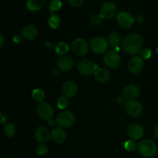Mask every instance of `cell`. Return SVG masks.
Masks as SVG:
<instances>
[{"mask_svg":"<svg viewBox=\"0 0 158 158\" xmlns=\"http://www.w3.org/2000/svg\"><path fill=\"white\" fill-rule=\"evenodd\" d=\"M143 45V39L139 34L134 33L128 35L122 41V48L126 53L129 55H137L140 52Z\"/></svg>","mask_w":158,"mask_h":158,"instance_id":"6da1fadb","label":"cell"},{"mask_svg":"<svg viewBox=\"0 0 158 158\" xmlns=\"http://www.w3.org/2000/svg\"><path fill=\"white\" fill-rule=\"evenodd\" d=\"M138 151L144 157L151 158L154 157L157 152V146L151 139H145L138 144Z\"/></svg>","mask_w":158,"mask_h":158,"instance_id":"7a4b0ae2","label":"cell"},{"mask_svg":"<svg viewBox=\"0 0 158 158\" xmlns=\"http://www.w3.org/2000/svg\"><path fill=\"white\" fill-rule=\"evenodd\" d=\"M103 62L110 69H117L121 64V57L117 50L110 49L105 53L103 56Z\"/></svg>","mask_w":158,"mask_h":158,"instance_id":"3957f363","label":"cell"},{"mask_svg":"<svg viewBox=\"0 0 158 158\" xmlns=\"http://www.w3.org/2000/svg\"><path fill=\"white\" fill-rule=\"evenodd\" d=\"M76 117L73 113L68 110L62 111L58 114L56 117V124L60 127L68 128L74 124Z\"/></svg>","mask_w":158,"mask_h":158,"instance_id":"277c9868","label":"cell"},{"mask_svg":"<svg viewBox=\"0 0 158 158\" xmlns=\"http://www.w3.org/2000/svg\"><path fill=\"white\" fill-rule=\"evenodd\" d=\"M97 63L89 60H83L79 62L77 65V69L81 75L90 76L95 73L97 69H98Z\"/></svg>","mask_w":158,"mask_h":158,"instance_id":"5b68a950","label":"cell"},{"mask_svg":"<svg viewBox=\"0 0 158 158\" xmlns=\"http://www.w3.org/2000/svg\"><path fill=\"white\" fill-rule=\"evenodd\" d=\"M107 46V41L102 36H94L89 41V47L95 53H103Z\"/></svg>","mask_w":158,"mask_h":158,"instance_id":"8992f818","label":"cell"},{"mask_svg":"<svg viewBox=\"0 0 158 158\" xmlns=\"http://www.w3.org/2000/svg\"><path fill=\"white\" fill-rule=\"evenodd\" d=\"M125 111L131 117H137L143 113V106L137 100H128L124 105Z\"/></svg>","mask_w":158,"mask_h":158,"instance_id":"52a82bcc","label":"cell"},{"mask_svg":"<svg viewBox=\"0 0 158 158\" xmlns=\"http://www.w3.org/2000/svg\"><path fill=\"white\" fill-rule=\"evenodd\" d=\"M72 50L78 56H84L89 52V46L86 40L79 38L73 42Z\"/></svg>","mask_w":158,"mask_h":158,"instance_id":"ba28073f","label":"cell"},{"mask_svg":"<svg viewBox=\"0 0 158 158\" xmlns=\"http://www.w3.org/2000/svg\"><path fill=\"white\" fill-rule=\"evenodd\" d=\"M117 7L113 2H106L103 3L100 9V15L102 19H111L116 15Z\"/></svg>","mask_w":158,"mask_h":158,"instance_id":"9c48e42d","label":"cell"},{"mask_svg":"<svg viewBox=\"0 0 158 158\" xmlns=\"http://www.w3.org/2000/svg\"><path fill=\"white\" fill-rule=\"evenodd\" d=\"M117 21L118 24L124 29L131 27L135 23V18L127 12H120L117 15Z\"/></svg>","mask_w":158,"mask_h":158,"instance_id":"30bf717a","label":"cell"},{"mask_svg":"<svg viewBox=\"0 0 158 158\" xmlns=\"http://www.w3.org/2000/svg\"><path fill=\"white\" fill-rule=\"evenodd\" d=\"M37 114L42 120H49L53 116V109L49 103L43 102L37 107Z\"/></svg>","mask_w":158,"mask_h":158,"instance_id":"8fae6325","label":"cell"},{"mask_svg":"<svg viewBox=\"0 0 158 158\" xmlns=\"http://www.w3.org/2000/svg\"><path fill=\"white\" fill-rule=\"evenodd\" d=\"M127 134L133 140H139L141 138L144 134V129L140 123H133L127 127Z\"/></svg>","mask_w":158,"mask_h":158,"instance_id":"7c38bea8","label":"cell"},{"mask_svg":"<svg viewBox=\"0 0 158 158\" xmlns=\"http://www.w3.org/2000/svg\"><path fill=\"white\" fill-rule=\"evenodd\" d=\"M62 92L64 97L66 98H72L77 95L78 92V86L74 81L69 80L64 83L62 89Z\"/></svg>","mask_w":158,"mask_h":158,"instance_id":"4fadbf2b","label":"cell"},{"mask_svg":"<svg viewBox=\"0 0 158 158\" xmlns=\"http://www.w3.org/2000/svg\"><path fill=\"white\" fill-rule=\"evenodd\" d=\"M143 60L140 56H134L128 63V70L132 74H138L143 69Z\"/></svg>","mask_w":158,"mask_h":158,"instance_id":"5bb4252c","label":"cell"},{"mask_svg":"<svg viewBox=\"0 0 158 158\" xmlns=\"http://www.w3.org/2000/svg\"><path fill=\"white\" fill-rule=\"evenodd\" d=\"M35 137L37 142L40 143H47L51 138V134L45 127H39L35 131Z\"/></svg>","mask_w":158,"mask_h":158,"instance_id":"9a60e30c","label":"cell"},{"mask_svg":"<svg viewBox=\"0 0 158 158\" xmlns=\"http://www.w3.org/2000/svg\"><path fill=\"white\" fill-rule=\"evenodd\" d=\"M73 60L72 57L65 56H62L57 62V67L62 72H67L73 66Z\"/></svg>","mask_w":158,"mask_h":158,"instance_id":"2e32d148","label":"cell"},{"mask_svg":"<svg viewBox=\"0 0 158 158\" xmlns=\"http://www.w3.org/2000/svg\"><path fill=\"white\" fill-rule=\"evenodd\" d=\"M140 94V88L137 85L131 84L127 86L123 89V96L127 100H135Z\"/></svg>","mask_w":158,"mask_h":158,"instance_id":"e0dca14e","label":"cell"},{"mask_svg":"<svg viewBox=\"0 0 158 158\" xmlns=\"http://www.w3.org/2000/svg\"><path fill=\"white\" fill-rule=\"evenodd\" d=\"M38 35V29L37 27L34 25H27L23 28L22 31V35L23 38L26 40H33L34 39L36 38Z\"/></svg>","mask_w":158,"mask_h":158,"instance_id":"ac0fdd59","label":"cell"},{"mask_svg":"<svg viewBox=\"0 0 158 158\" xmlns=\"http://www.w3.org/2000/svg\"><path fill=\"white\" fill-rule=\"evenodd\" d=\"M66 132L62 127H56L53 129L51 132V139L55 142L56 143L61 144L64 143L66 140Z\"/></svg>","mask_w":158,"mask_h":158,"instance_id":"d6986e66","label":"cell"},{"mask_svg":"<svg viewBox=\"0 0 158 158\" xmlns=\"http://www.w3.org/2000/svg\"><path fill=\"white\" fill-rule=\"evenodd\" d=\"M94 77L97 80V81L100 82L101 83H107L110 78L109 71L104 68H98L97 71L94 73Z\"/></svg>","mask_w":158,"mask_h":158,"instance_id":"ffe728a7","label":"cell"},{"mask_svg":"<svg viewBox=\"0 0 158 158\" xmlns=\"http://www.w3.org/2000/svg\"><path fill=\"white\" fill-rule=\"evenodd\" d=\"M45 5V0H27L26 7L29 11L35 12L43 9Z\"/></svg>","mask_w":158,"mask_h":158,"instance_id":"44dd1931","label":"cell"},{"mask_svg":"<svg viewBox=\"0 0 158 158\" xmlns=\"http://www.w3.org/2000/svg\"><path fill=\"white\" fill-rule=\"evenodd\" d=\"M107 44L108 46L112 48L117 49L120 43V36L117 32H111L107 37Z\"/></svg>","mask_w":158,"mask_h":158,"instance_id":"7402d4cb","label":"cell"},{"mask_svg":"<svg viewBox=\"0 0 158 158\" xmlns=\"http://www.w3.org/2000/svg\"><path fill=\"white\" fill-rule=\"evenodd\" d=\"M46 97L44 91L41 89H35L32 92V98L36 103H43V100Z\"/></svg>","mask_w":158,"mask_h":158,"instance_id":"603a6c76","label":"cell"},{"mask_svg":"<svg viewBox=\"0 0 158 158\" xmlns=\"http://www.w3.org/2000/svg\"><path fill=\"white\" fill-rule=\"evenodd\" d=\"M56 52L58 55L63 56L66 55L69 50V46L66 42H60L56 46Z\"/></svg>","mask_w":158,"mask_h":158,"instance_id":"cb8c5ba5","label":"cell"},{"mask_svg":"<svg viewBox=\"0 0 158 158\" xmlns=\"http://www.w3.org/2000/svg\"><path fill=\"white\" fill-rule=\"evenodd\" d=\"M48 24L52 29H57L60 25V18L57 15H51L48 20Z\"/></svg>","mask_w":158,"mask_h":158,"instance_id":"d4e9b609","label":"cell"},{"mask_svg":"<svg viewBox=\"0 0 158 158\" xmlns=\"http://www.w3.org/2000/svg\"><path fill=\"white\" fill-rule=\"evenodd\" d=\"M123 147L126 149V151H129V152H134L136 150L138 149V145L134 140H127L123 144Z\"/></svg>","mask_w":158,"mask_h":158,"instance_id":"484cf974","label":"cell"},{"mask_svg":"<svg viewBox=\"0 0 158 158\" xmlns=\"http://www.w3.org/2000/svg\"><path fill=\"white\" fill-rule=\"evenodd\" d=\"M62 8V2L60 0H51L49 5V9L51 12L60 10Z\"/></svg>","mask_w":158,"mask_h":158,"instance_id":"4316f807","label":"cell"},{"mask_svg":"<svg viewBox=\"0 0 158 158\" xmlns=\"http://www.w3.org/2000/svg\"><path fill=\"white\" fill-rule=\"evenodd\" d=\"M5 134L8 137H14L15 134V127L12 123H6L4 127Z\"/></svg>","mask_w":158,"mask_h":158,"instance_id":"83f0119b","label":"cell"},{"mask_svg":"<svg viewBox=\"0 0 158 158\" xmlns=\"http://www.w3.org/2000/svg\"><path fill=\"white\" fill-rule=\"evenodd\" d=\"M68 106H69V100H68V98H66V97L63 96V97H60L58 99V100H57V106H58L59 109L64 110Z\"/></svg>","mask_w":158,"mask_h":158,"instance_id":"f1b7e54d","label":"cell"},{"mask_svg":"<svg viewBox=\"0 0 158 158\" xmlns=\"http://www.w3.org/2000/svg\"><path fill=\"white\" fill-rule=\"evenodd\" d=\"M151 51L148 48H144L140 52V57L142 60H148L151 56Z\"/></svg>","mask_w":158,"mask_h":158,"instance_id":"f546056e","label":"cell"},{"mask_svg":"<svg viewBox=\"0 0 158 158\" xmlns=\"http://www.w3.org/2000/svg\"><path fill=\"white\" fill-rule=\"evenodd\" d=\"M102 17L100 16V15H97V14H94L92 15L90 19V23L92 25L94 26H98L100 25V23H102Z\"/></svg>","mask_w":158,"mask_h":158,"instance_id":"4dcf8cb0","label":"cell"},{"mask_svg":"<svg viewBox=\"0 0 158 158\" xmlns=\"http://www.w3.org/2000/svg\"><path fill=\"white\" fill-rule=\"evenodd\" d=\"M48 152V148L45 143H40L37 148V153L39 155L43 156L45 155Z\"/></svg>","mask_w":158,"mask_h":158,"instance_id":"1f68e13d","label":"cell"},{"mask_svg":"<svg viewBox=\"0 0 158 158\" xmlns=\"http://www.w3.org/2000/svg\"><path fill=\"white\" fill-rule=\"evenodd\" d=\"M68 2L73 7L77 8L80 7V6H81L83 4L84 0H68Z\"/></svg>","mask_w":158,"mask_h":158,"instance_id":"d6a6232c","label":"cell"},{"mask_svg":"<svg viewBox=\"0 0 158 158\" xmlns=\"http://www.w3.org/2000/svg\"><path fill=\"white\" fill-rule=\"evenodd\" d=\"M127 101L128 100H127V98L124 97V96H120V97H117V99H116V102H117V104H119L120 106L125 105Z\"/></svg>","mask_w":158,"mask_h":158,"instance_id":"836d02e7","label":"cell"},{"mask_svg":"<svg viewBox=\"0 0 158 158\" xmlns=\"http://www.w3.org/2000/svg\"><path fill=\"white\" fill-rule=\"evenodd\" d=\"M7 121V117L6 115H3L2 113H1V123H6Z\"/></svg>","mask_w":158,"mask_h":158,"instance_id":"e575fe53","label":"cell"},{"mask_svg":"<svg viewBox=\"0 0 158 158\" xmlns=\"http://www.w3.org/2000/svg\"><path fill=\"white\" fill-rule=\"evenodd\" d=\"M154 137H155L156 139H157V140H158V125H157V126H156L155 127H154Z\"/></svg>","mask_w":158,"mask_h":158,"instance_id":"d590c367","label":"cell"},{"mask_svg":"<svg viewBox=\"0 0 158 158\" xmlns=\"http://www.w3.org/2000/svg\"><path fill=\"white\" fill-rule=\"evenodd\" d=\"M13 41L15 43H19L21 42V39H20V37L19 35H15L13 37Z\"/></svg>","mask_w":158,"mask_h":158,"instance_id":"8d00e7d4","label":"cell"},{"mask_svg":"<svg viewBox=\"0 0 158 158\" xmlns=\"http://www.w3.org/2000/svg\"><path fill=\"white\" fill-rule=\"evenodd\" d=\"M0 39H1V43H0V46L2 47L3 45H4V42H5V38H4V35L2 34L0 35Z\"/></svg>","mask_w":158,"mask_h":158,"instance_id":"74e56055","label":"cell"},{"mask_svg":"<svg viewBox=\"0 0 158 158\" xmlns=\"http://www.w3.org/2000/svg\"><path fill=\"white\" fill-rule=\"evenodd\" d=\"M53 124H54L53 120H52V118H51L50 120H49V122H48V125H49V126H52Z\"/></svg>","mask_w":158,"mask_h":158,"instance_id":"f35d334b","label":"cell"},{"mask_svg":"<svg viewBox=\"0 0 158 158\" xmlns=\"http://www.w3.org/2000/svg\"><path fill=\"white\" fill-rule=\"evenodd\" d=\"M137 21H138V23L143 22V17L140 16V15H138V17H137Z\"/></svg>","mask_w":158,"mask_h":158,"instance_id":"ab89813d","label":"cell"},{"mask_svg":"<svg viewBox=\"0 0 158 158\" xmlns=\"http://www.w3.org/2000/svg\"><path fill=\"white\" fill-rule=\"evenodd\" d=\"M157 54H158V47H157Z\"/></svg>","mask_w":158,"mask_h":158,"instance_id":"60d3db41","label":"cell"}]
</instances>
